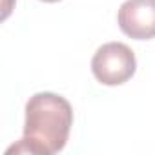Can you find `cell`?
Wrapping results in <instances>:
<instances>
[{"label":"cell","instance_id":"6da1fadb","mask_svg":"<svg viewBox=\"0 0 155 155\" xmlns=\"http://www.w3.org/2000/svg\"><path fill=\"white\" fill-rule=\"evenodd\" d=\"M73 126L71 104L49 91H40L26 102L24 137L8 153L55 155L64 150Z\"/></svg>","mask_w":155,"mask_h":155},{"label":"cell","instance_id":"7a4b0ae2","mask_svg":"<svg viewBox=\"0 0 155 155\" xmlns=\"http://www.w3.org/2000/svg\"><path fill=\"white\" fill-rule=\"evenodd\" d=\"M135 53L130 46L122 42L102 44L91 58L93 77L104 86H120L128 82L135 75Z\"/></svg>","mask_w":155,"mask_h":155},{"label":"cell","instance_id":"277c9868","mask_svg":"<svg viewBox=\"0 0 155 155\" xmlns=\"http://www.w3.org/2000/svg\"><path fill=\"white\" fill-rule=\"evenodd\" d=\"M40 2H48V4H53V2H58V0H40Z\"/></svg>","mask_w":155,"mask_h":155},{"label":"cell","instance_id":"3957f363","mask_svg":"<svg viewBox=\"0 0 155 155\" xmlns=\"http://www.w3.org/2000/svg\"><path fill=\"white\" fill-rule=\"evenodd\" d=\"M117 24L133 40L155 38V0H126L119 8Z\"/></svg>","mask_w":155,"mask_h":155}]
</instances>
